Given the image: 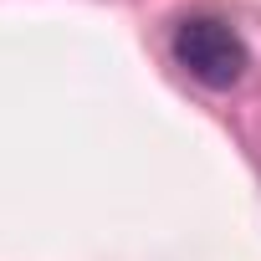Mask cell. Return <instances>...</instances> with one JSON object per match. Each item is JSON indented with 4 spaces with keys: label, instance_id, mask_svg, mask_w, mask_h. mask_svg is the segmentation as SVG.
Returning <instances> with one entry per match:
<instances>
[{
    "label": "cell",
    "instance_id": "cell-1",
    "mask_svg": "<svg viewBox=\"0 0 261 261\" xmlns=\"http://www.w3.org/2000/svg\"><path fill=\"white\" fill-rule=\"evenodd\" d=\"M169 51H174V67H185L200 87H236L251 67V46L246 36L225 21V16H210V11H195L174 26L169 36Z\"/></svg>",
    "mask_w": 261,
    "mask_h": 261
}]
</instances>
